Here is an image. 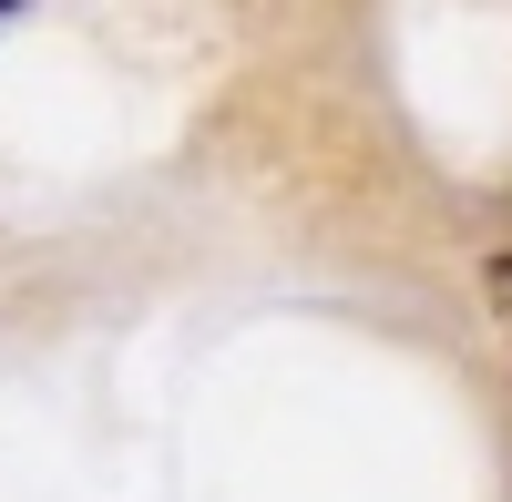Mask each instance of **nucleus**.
Returning a JSON list of instances; mask_svg holds the SVG:
<instances>
[]
</instances>
